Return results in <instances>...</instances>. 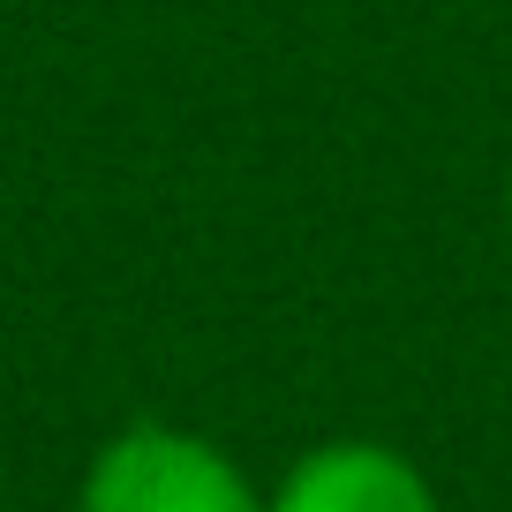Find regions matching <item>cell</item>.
<instances>
[{
    "instance_id": "6da1fadb",
    "label": "cell",
    "mask_w": 512,
    "mask_h": 512,
    "mask_svg": "<svg viewBox=\"0 0 512 512\" xmlns=\"http://www.w3.org/2000/svg\"><path fill=\"white\" fill-rule=\"evenodd\" d=\"M76 512H264V482L219 445L166 415H136L91 445Z\"/></svg>"
},
{
    "instance_id": "7a4b0ae2",
    "label": "cell",
    "mask_w": 512,
    "mask_h": 512,
    "mask_svg": "<svg viewBox=\"0 0 512 512\" xmlns=\"http://www.w3.org/2000/svg\"><path fill=\"white\" fill-rule=\"evenodd\" d=\"M264 512H445L415 460L384 437H324L294 452L264 490Z\"/></svg>"
},
{
    "instance_id": "3957f363",
    "label": "cell",
    "mask_w": 512,
    "mask_h": 512,
    "mask_svg": "<svg viewBox=\"0 0 512 512\" xmlns=\"http://www.w3.org/2000/svg\"><path fill=\"white\" fill-rule=\"evenodd\" d=\"M505 234H512V181H505Z\"/></svg>"
}]
</instances>
